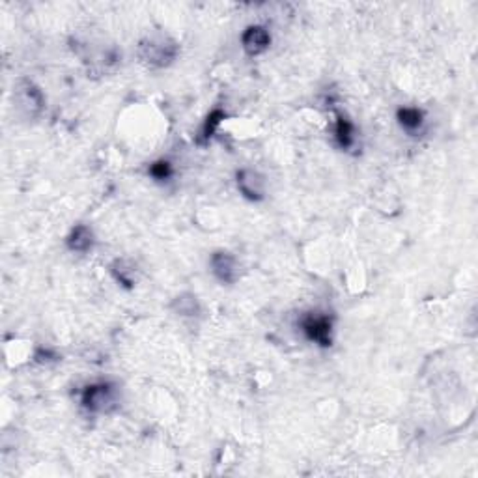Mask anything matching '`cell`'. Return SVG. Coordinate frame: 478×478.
<instances>
[{"mask_svg": "<svg viewBox=\"0 0 478 478\" xmlns=\"http://www.w3.org/2000/svg\"><path fill=\"white\" fill-rule=\"evenodd\" d=\"M334 139H337L340 148H344V150H349L355 144L353 122L340 113L337 114V122H334Z\"/></svg>", "mask_w": 478, "mask_h": 478, "instance_id": "9", "label": "cell"}, {"mask_svg": "<svg viewBox=\"0 0 478 478\" xmlns=\"http://www.w3.org/2000/svg\"><path fill=\"white\" fill-rule=\"evenodd\" d=\"M17 97H19L21 107L27 108L30 114L39 113L44 108V96H42L39 88L34 87L32 82H23V87L17 88Z\"/></svg>", "mask_w": 478, "mask_h": 478, "instance_id": "8", "label": "cell"}, {"mask_svg": "<svg viewBox=\"0 0 478 478\" xmlns=\"http://www.w3.org/2000/svg\"><path fill=\"white\" fill-rule=\"evenodd\" d=\"M139 54L151 68H167L176 60L177 44L167 34H153L140 42Z\"/></svg>", "mask_w": 478, "mask_h": 478, "instance_id": "1", "label": "cell"}, {"mask_svg": "<svg viewBox=\"0 0 478 478\" xmlns=\"http://www.w3.org/2000/svg\"><path fill=\"white\" fill-rule=\"evenodd\" d=\"M148 172H150V176L153 177V180H157V182H165V180H168V177H172L174 168L170 163L161 159V161L153 163Z\"/></svg>", "mask_w": 478, "mask_h": 478, "instance_id": "13", "label": "cell"}, {"mask_svg": "<svg viewBox=\"0 0 478 478\" xmlns=\"http://www.w3.org/2000/svg\"><path fill=\"white\" fill-rule=\"evenodd\" d=\"M222 118H225V114L220 113V111H213V113L208 116L204 130H202V137H204V140H208V139H211V137H213V133L217 131V127H219L220 120H222Z\"/></svg>", "mask_w": 478, "mask_h": 478, "instance_id": "14", "label": "cell"}, {"mask_svg": "<svg viewBox=\"0 0 478 478\" xmlns=\"http://www.w3.org/2000/svg\"><path fill=\"white\" fill-rule=\"evenodd\" d=\"M111 271H113L114 279L118 280L122 286H127V288H133L134 284V269L127 268L124 260H116V262L111 265Z\"/></svg>", "mask_w": 478, "mask_h": 478, "instance_id": "12", "label": "cell"}, {"mask_svg": "<svg viewBox=\"0 0 478 478\" xmlns=\"http://www.w3.org/2000/svg\"><path fill=\"white\" fill-rule=\"evenodd\" d=\"M82 408L92 413H107L116 403V389L111 383H92L81 394Z\"/></svg>", "mask_w": 478, "mask_h": 478, "instance_id": "3", "label": "cell"}, {"mask_svg": "<svg viewBox=\"0 0 478 478\" xmlns=\"http://www.w3.org/2000/svg\"><path fill=\"white\" fill-rule=\"evenodd\" d=\"M210 265L215 279L222 284H234L239 279V262L228 251H217L211 254Z\"/></svg>", "mask_w": 478, "mask_h": 478, "instance_id": "4", "label": "cell"}, {"mask_svg": "<svg viewBox=\"0 0 478 478\" xmlns=\"http://www.w3.org/2000/svg\"><path fill=\"white\" fill-rule=\"evenodd\" d=\"M396 120L403 130L413 133V131H419L424 125V113L417 107H402L398 108Z\"/></svg>", "mask_w": 478, "mask_h": 478, "instance_id": "10", "label": "cell"}, {"mask_svg": "<svg viewBox=\"0 0 478 478\" xmlns=\"http://www.w3.org/2000/svg\"><path fill=\"white\" fill-rule=\"evenodd\" d=\"M172 310L176 312L177 316L194 317L200 314V303L193 294H182L172 301Z\"/></svg>", "mask_w": 478, "mask_h": 478, "instance_id": "11", "label": "cell"}, {"mask_svg": "<svg viewBox=\"0 0 478 478\" xmlns=\"http://www.w3.org/2000/svg\"><path fill=\"white\" fill-rule=\"evenodd\" d=\"M301 331L310 342L322 348L333 344V317L325 312H306L301 317Z\"/></svg>", "mask_w": 478, "mask_h": 478, "instance_id": "2", "label": "cell"}, {"mask_svg": "<svg viewBox=\"0 0 478 478\" xmlns=\"http://www.w3.org/2000/svg\"><path fill=\"white\" fill-rule=\"evenodd\" d=\"M65 243H68V249H70L71 253L84 254L94 247V232H92L90 226L77 225L75 228L70 232V236H68Z\"/></svg>", "mask_w": 478, "mask_h": 478, "instance_id": "7", "label": "cell"}, {"mask_svg": "<svg viewBox=\"0 0 478 478\" xmlns=\"http://www.w3.org/2000/svg\"><path fill=\"white\" fill-rule=\"evenodd\" d=\"M236 183L239 193L245 196V199L253 200V202H258L265 196V180L260 172L256 170H251V168H241L239 172L236 174Z\"/></svg>", "mask_w": 478, "mask_h": 478, "instance_id": "5", "label": "cell"}, {"mask_svg": "<svg viewBox=\"0 0 478 478\" xmlns=\"http://www.w3.org/2000/svg\"><path fill=\"white\" fill-rule=\"evenodd\" d=\"M241 45L249 56H260L271 45V34L262 25H251L241 34Z\"/></svg>", "mask_w": 478, "mask_h": 478, "instance_id": "6", "label": "cell"}]
</instances>
